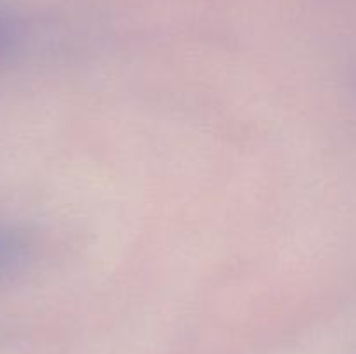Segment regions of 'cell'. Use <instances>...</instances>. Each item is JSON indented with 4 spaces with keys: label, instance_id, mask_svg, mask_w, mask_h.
Instances as JSON below:
<instances>
[{
    "label": "cell",
    "instance_id": "cell-1",
    "mask_svg": "<svg viewBox=\"0 0 356 354\" xmlns=\"http://www.w3.org/2000/svg\"><path fill=\"white\" fill-rule=\"evenodd\" d=\"M31 257V242L24 231L0 221V276L23 269Z\"/></svg>",
    "mask_w": 356,
    "mask_h": 354
},
{
    "label": "cell",
    "instance_id": "cell-2",
    "mask_svg": "<svg viewBox=\"0 0 356 354\" xmlns=\"http://www.w3.org/2000/svg\"><path fill=\"white\" fill-rule=\"evenodd\" d=\"M21 42V23L16 14L0 6V66L10 61Z\"/></svg>",
    "mask_w": 356,
    "mask_h": 354
}]
</instances>
